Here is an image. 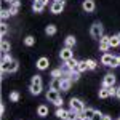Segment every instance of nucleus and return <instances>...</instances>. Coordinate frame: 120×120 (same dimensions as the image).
<instances>
[{"label":"nucleus","instance_id":"30","mask_svg":"<svg viewBox=\"0 0 120 120\" xmlns=\"http://www.w3.org/2000/svg\"><path fill=\"white\" fill-rule=\"evenodd\" d=\"M86 64H88V69H91V71L98 67V63H96L94 59H86Z\"/></svg>","mask_w":120,"mask_h":120},{"label":"nucleus","instance_id":"34","mask_svg":"<svg viewBox=\"0 0 120 120\" xmlns=\"http://www.w3.org/2000/svg\"><path fill=\"white\" fill-rule=\"evenodd\" d=\"M34 42H35V38H34V37H30V35L24 38V43H26L27 46H32V45H34Z\"/></svg>","mask_w":120,"mask_h":120},{"label":"nucleus","instance_id":"41","mask_svg":"<svg viewBox=\"0 0 120 120\" xmlns=\"http://www.w3.org/2000/svg\"><path fill=\"white\" fill-rule=\"evenodd\" d=\"M3 112H5V106L2 104V106H0V114H3Z\"/></svg>","mask_w":120,"mask_h":120},{"label":"nucleus","instance_id":"40","mask_svg":"<svg viewBox=\"0 0 120 120\" xmlns=\"http://www.w3.org/2000/svg\"><path fill=\"white\" fill-rule=\"evenodd\" d=\"M79 120H88V119H86V115H85V112H83V111H80V112H79Z\"/></svg>","mask_w":120,"mask_h":120},{"label":"nucleus","instance_id":"17","mask_svg":"<svg viewBox=\"0 0 120 120\" xmlns=\"http://www.w3.org/2000/svg\"><path fill=\"white\" fill-rule=\"evenodd\" d=\"M66 120H79V112L74 111V109L67 111V117H66Z\"/></svg>","mask_w":120,"mask_h":120},{"label":"nucleus","instance_id":"15","mask_svg":"<svg viewBox=\"0 0 120 120\" xmlns=\"http://www.w3.org/2000/svg\"><path fill=\"white\" fill-rule=\"evenodd\" d=\"M66 64H67V67L71 69V71H77V67H79V61L77 59H69V61H66Z\"/></svg>","mask_w":120,"mask_h":120},{"label":"nucleus","instance_id":"46","mask_svg":"<svg viewBox=\"0 0 120 120\" xmlns=\"http://www.w3.org/2000/svg\"><path fill=\"white\" fill-rule=\"evenodd\" d=\"M119 37H120V34H119Z\"/></svg>","mask_w":120,"mask_h":120},{"label":"nucleus","instance_id":"9","mask_svg":"<svg viewBox=\"0 0 120 120\" xmlns=\"http://www.w3.org/2000/svg\"><path fill=\"white\" fill-rule=\"evenodd\" d=\"M58 98H59V91H58V90H53V88L48 90V93H46V99H48V101L55 102Z\"/></svg>","mask_w":120,"mask_h":120},{"label":"nucleus","instance_id":"45","mask_svg":"<svg viewBox=\"0 0 120 120\" xmlns=\"http://www.w3.org/2000/svg\"><path fill=\"white\" fill-rule=\"evenodd\" d=\"M119 59H120V56H119Z\"/></svg>","mask_w":120,"mask_h":120},{"label":"nucleus","instance_id":"2","mask_svg":"<svg viewBox=\"0 0 120 120\" xmlns=\"http://www.w3.org/2000/svg\"><path fill=\"white\" fill-rule=\"evenodd\" d=\"M16 71H18V63L15 59H11L10 63L2 64V74H5V72H16Z\"/></svg>","mask_w":120,"mask_h":120},{"label":"nucleus","instance_id":"11","mask_svg":"<svg viewBox=\"0 0 120 120\" xmlns=\"http://www.w3.org/2000/svg\"><path fill=\"white\" fill-rule=\"evenodd\" d=\"M71 83H72V80H71V79L63 77V79H61V90H63V91H67V90L71 88Z\"/></svg>","mask_w":120,"mask_h":120},{"label":"nucleus","instance_id":"35","mask_svg":"<svg viewBox=\"0 0 120 120\" xmlns=\"http://www.w3.org/2000/svg\"><path fill=\"white\" fill-rule=\"evenodd\" d=\"M102 117H104V115H102L101 112H98V111H96V112H94V115H93V117H91L90 120H102Z\"/></svg>","mask_w":120,"mask_h":120},{"label":"nucleus","instance_id":"14","mask_svg":"<svg viewBox=\"0 0 120 120\" xmlns=\"http://www.w3.org/2000/svg\"><path fill=\"white\" fill-rule=\"evenodd\" d=\"M19 7H21V3H19V0H15L13 3H10V11H11V15H16L18 13Z\"/></svg>","mask_w":120,"mask_h":120},{"label":"nucleus","instance_id":"18","mask_svg":"<svg viewBox=\"0 0 120 120\" xmlns=\"http://www.w3.org/2000/svg\"><path fill=\"white\" fill-rule=\"evenodd\" d=\"M111 96V91H109V86H102L101 90H99V98L102 99H106V98H109Z\"/></svg>","mask_w":120,"mask_h":120},{"label":"nucleus","instance_id":"7","mask_svg":"<svg viewBox=\"0 0 120 120\" xmlns=\"http://www.w3.org/2000/svg\"><path fill=\"white\" fill-rule=\"evenodd\" d=\"M74 58V53H72V50L69 48V46H66L61 50V59L63 61H69V59H72Z\"/></svg>","mask_w":120,"mask_h":120},{"label":"nucleus","instance_id":"8","mask_svg":"<svg viewBox=\"0 0 120 120\" xmlns=\"http://www.w3.org/2000/svg\"><path fill=\"white\" fill-rule=\"evenodd\" d=\"M102 85H104V86H114V85H115V75L107 74L104 77V80H102Z\"/></svg>","mask_w":120,"mask_h":120},{"label":"nucleus","instance_id":"39","mask_svg":"<svg viewBox=\"0 0 120 120\" xmlns=\"http://www.w3.org/2000/svg\"><path fill=\"white\" fill-rule=\"evenodd\" d=\"M109 91H111V96H117V88L115 86H109Z\"/></svg>","mask_w":120,"mask_h":120},{"label":"nucleus","instance_id":"5","mask_svg":"<svg viewBox=\"0 0 120 120\" xmlns=\"http://www.w3.org/2000/svg\"><path fill=\"white\" fill-rule=\"evenodd\" d=\"M109 48H112L111 46V37L102 35V37L99 38V50H101V51H107Z\"/></svg>","mask_w":120,"mask_h":120},{"label":"nucleus","instance_id":"19","mask_svg":"<svg viewBox=\"0 0 120 120\" xmlns=\"http://www.w3.org/2000/svg\"><path fill=\"white\" fill-rule=\"evenodd\" d=\"M0 50H2V53H8V51H10V42H7L5 38H2V43H0Z\"/></svg>","mask_w":120,"mask_h":120},{"label":"nucleus","instance_id":"43","mask_svg":"<svg viewBox=\"0 0 120 120\" xmlns=\"http://www.w3.org/2000/svg\"><path fill=\"white\" fill-rule=\"evenodd\" d=\"M117 98H120V86L117 88Z\"/></svg>","mask_w":120,"mask_h":120},{"label":"nucleus","instance_id":"27","mask_svg":"<svg viewBox=\"0 0 120 120\" xmlns=\"http://www.w3.org/2000/svg\"><path fill=\"white\" fill-rule=\"evenodd\" d=\"M83 112H85V115H86V119L90 120V119L93 117V115H94V112H96V111H94V109H91V107H86V109H83Z\"/></svg>","mask_w":120,"mask_h":120},{"label":"nucleus","instance_id":"24","mask_svg":"<svg viewBox=\"0 0 120 120\" xmlns=\"http://www.w3.org/2000/svg\"><path fill=\"white\" fill-rule=\"evenodd\" d=\"M86 69H88L86 61H79V67H77V71H79V72H85Z\"/></svg>","mask_w":120,"mask_h":120},{"label":"nucleus","instance_id":"1","mask_svg":"<svg viewBox=\"0 0 120 120\" xmlns=\"http://www.w3.org/2000/svg\"><path fill=\"white\" fill-rule=\"evenodd\" d=\"M29 90H30L32 94H40V91H42V79H40V75L32 77V82H30Z\"/></svg>","mask_w":120,"mask_h":120},{"label":"nucleus","instance_id":"21","mask_svg":"<svg viewBox=\"0 0 120 120\" xmlns=\"http://www.w3.org/2000/svg\"><path fill=\"white\" fill-rule=\"evenodd\" d=\"M45 32H46V35H55L56 34V26H53V24H48L45 29Z\"/></svg>","mask_w":120,"mask_h":120},{"label":"nucleus","instance_id":"33","mask_svg":"<svg viewBox=\"0 0 120 120\" xmlns=\"http://www.w3.org/2000/svg\"><path fill=\"white\" fill-rule=\"evenodd\" d=\"M69 79H71L72 82H77V80H79V71H72L71 75H69Z\"/></svg>","mask_w":120,"mask_h":120},{"label":"nucleus","instance_id":"37","mask_svg":"<svg viewBox=\"0 0 120 120\" xmlns=\"http://www.w3.org/2000/svg\"><path fill=\"white\" fill-rule=\"evenodd\" d=\"M10 15H11L10 10H2V15H0V16H2V19H5V18H8Z\"/></svg>","mask_w":120,"mask_h":120},{"label":"nucleus","instance_id":"6","mask_svg":"<svg viewBox=\"0 0 120 120\" xmlns=\"http://www.w3.org/2000/svg\"><path fill=\"white\" fill-rule=\"evenodd\" d=\"M71 109L80 112V111H83V109H85V104H83L79 98H72V99H71Z\"/></svg>","mask_w":120,"mask_h":120},{"label":"nucleus","instance_id":"36","mask_svg":"<svg viewBox=\"0 0 120 120\" xmlns=\"http://www.w3.org/2000/svg\"><path fill=\"white\" fill-rule=\"evenodd\" d=\"M10 99H11V101H18V99H19V93L18 91H13L11 94H10Z\"/></svg>","mask_w":120,"mask_h":120},{"label":"nucleus","instance_id":"13","mask_svg":"<svg viewBox=\"0 0 120 120\" xmlns=\"http://www.w3.org/2000/svg\"><path fill=\"white\" fill-rule=\"evenodd\" d=\"M32 8H34L35 13H40L42 10L45 8V3H43L42 0H34V7H32Z\"/></svg>","mask_w":120,"mask_h":120},{"label":"nucleus","instance_id":"47","mask_svg":"<svg viewBox=\"0 0 120 120\" xmlns=\"http://www.w3.org/2000/svg\"><path fill=\"white\" fill-rule=\"evenodd\" d=\"M119 120H120V119H119Z\"/></svg>","mask_w":120,"mask_h":120},{"label":"nucleus","instance_id":"25","mask_svg":"<svg viewBox=\"0 0 120 120\" xmlns=\"http://www.w3.org/2000/svg\"><path fill=\"white\" fill-rule=\"evenodd\" d=\"M74 45H75V38H74V35H69V37H66V46L72 48Z\"/></svg>","mask_w":120,"mask_h":120},{"label":"nucleus","instance_id":"28","mask_svg":"<svg viewBox=\"0 0 120 120\" xmlns=\"http://www.w3.org/2000/svg\"><path fill=\"white\" fill-rule=\"evenodd\" d=\"M7 32H8V26H7L5 22H2V24H0V34H2V38H5Z\"/></svg>","mask_w":120,"mask_h":120},{"label":"nucleus","instance_id":"44","mask_svg":"<svg viewBox=\"0 0 120 120\" xmlns=\"http://www.w3.org/2000/svg\"><path fill=\"white\" fill-rule=\"evenodd\" d=\"M3 2H8V3H13L15 0H3Z\"/></svg>","mask_w":120,"mask_h":120},{"label":"nucleus","instance_id":"32","mask_svg":"<svg viewBox=\"0 0 120 120\" xmlns=\"http://www.w3.org/2000/svg\"><path fill=\"white\" fill-rule=\"evenodd\" d=\"M13 58L8 55V53H2V64H5V63H10Z\"/></svg>","mask_w":120,"mask_h":120},{"label":"nucleus","instance_id":"29","mask_svg":"<svg viewBox=\"0 0 120 120\" xmlns=\"http://www.w3.org/2000/svg\"><path fill=\"white\" fill-rule=\"evenodd\" d=\"M120 45V37L119 35H114V37H111V46L114 48V46H119Z\"/></svg>","mask_w":120,"mask_h":120},{"label":"nucleus","instance_id":"38","mask_svg":"<svg viewBox=\"0 0 120 120\" xmlns=\"http://www.w3.org/2000/svg\"><path fill=\"white\" fill-rule=\"evenodd\" d=\"M53 104H55L56 107H61V106H63V98H61V96H59V98H58V99H56V101L53 102Z\"/></svg>","mask_w":120,"mask_h":120},{"label":"nucleus","instance_id":"4","mask_svg":"<svg viewBox=\"0 0 120 120\" xmlns=\"http://www.w3.org/2000/svg\"><path fill=\"white\" fill-rule=\"evenodd\" d=\"M64 7H66L64 0H55V2L51 3V13L58 15V13H61V11L64 10Z\"/></svg>","mask_w":120,"mask_h":120},{"label":"nucleus","instance_id":"12","mask_svg":"<svg viewBox=\"0 0 120 120\" xmlns=\"http://www.w3.org/2000/svg\"><path fill=\"white\" fill-rule=\"evenodd\" d=\"M46 67H48V58H40V59L37 61V69L45 71Z\"/></svg>","mask_w":120,"mask_h":120},{"label":"nucleus","instance_id":"23","mask_svg":"<svg viewBox=\"0 0 120 120\" xmlns=\"http://www.w3.org/2000/svg\"><path fill=\"white\" fill-rule=\"evenodd\" d=\"M56 117L66 120V117H67V111H64L63 107H58V111H56Z\"/></svg>","mask_w":120,"mask_h":120},{"label":"nucleus","instance_id":"16","mask_svg":"<svg viewBox=\"0 0 120 120\" xmlns=\"http://www.w3.org/2000/svg\"><path fill=\"white\" fill-rule=\"evenodd\" d=\"M37 115H40V117H46V115H48V107L43 106V104L38 106L37 107Z\"/></svg>","mask_w":120,"mask_h":120},{"label":"nucleus","instance_id":"42","mask_svg":"<svg viewBox=\"0 0 120 120\" xmlns=\"http://www.w3.org/2000/svg\"><path fill=\"white\" fill-rule=\"evenodd\" d=\"M102 120H112V119L109 117V115H104V117H102Z\"/></svg>","mask_w":120,"mask_h":120},{"label":"nucleus","instance_id":"3","mask_svg":"<svg viewBox=\"0 0 120 120\" xmlns=\"http://www.w3.org/2000/svg\"><path fill=\"white\" fill-rule=\"evenodd\" d=\"M104 30H102V26L99 24V22H96V24H93L91 29H90V34H91V37L94 38H101L104 34H102Z\"/></svg>","mask_w":120,"mask_h":120},{"label":"nucleus","instance_id":"31","mask_svg":"<svg viewBox=\"0 0 120 120\" xmlns=\"http://www.w3.org/2000/svg\"><path fill=\"white\" fill-rule=\"evenodd\" d=\"M117 66H120V59H119V56H114L111 64H109V67H117Z\"/></svg>","mask_w":120,"mask_h":120},{"label":"nucleus","instance_id":"10","mask_svg":"<svg viewBox=\"0 0 120 120\" xmlns=\"http://www.w3.org/2000/svg\"><path fill=\"white\" fill-rule=\"evenodd\" d=\"M82 7H83V10L86 11V13H91L93 10H94V2L93 0H85L82 3Z\"/></svg>","mask_w":120,"mask_h":120},{"label":"nucleus","instance_id":"20","mask_svg":"<svg viewBox=\"0 0 120 120\" xmlns=\"http://www.w3.org/2000/svg\"><path fill=\"white\" fill-rule=\"evenodd\" d=\"M112 58H114L112 55L106 53V55H102V58H101V63H102V64H106V66H109V64H111V61H112Z\"/></svg>","mask_w":120,"mask_h":120},{"label":"nucleus","instance_id":"22","mask_svg":"<svg viewBox=\"0 0 120 120\" xmlns=\"http://www.w3.org/2000/svg\"><path fill=\"white\" fill-rule=\"evenodd\" d=\"M51 88L53 90H61V79H53V82H51Z\"/></svg>","mask_w":120,"mask_h":120},{"label":"nucleus","instance_id":"26","mask_svg":"<svg viewBox=\"0 0 120 120\" xmlns=\"http://www.w3.org/2000/svg\"><path fill=\"white\" fill-rule=\"evenodd\" d=\"M51 77L53 79H63V69H55L51 72Z\"/></svg>","mask_w":120,"mask_h":120}]
</instances>
